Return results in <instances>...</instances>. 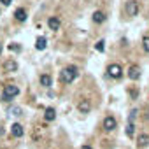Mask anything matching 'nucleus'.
Wrapping results in <instances>:
<instances>
[{
    "label": "nucleus",
    "mask_w": 149,
    "mask_h": 149,
    "mask_svg": "<svg viewBox=\"0 0 149 149\" xmlns=\"http://www.w3.org/2000/svg\"><path fill=\"white\" fill-rule=\"evenodd\" d=\"M77 74H79L77 67H74V65L65 67V68H61V72H60V81H61V83H65V84H70L74 79L77 77Z\"/></svg>",
    "instance_id": "obj_1"
},
{
    "label": "nucleus",
    "mask_w": 149,
    "mask_h": 149,
    "mask_svg": "<svg viewBox=\"0 0 149 149\" xmlns=\"http://www.w3.org/2000/svg\"><path fill=\"white\" fill-rule=\"evenodd\" d=\"M16 95H19V86H16V84H7V86L4 88L2 97H4V100H6V102H9V100H11V98H14Z\"/></svg>",
    "instance_id": "obj_2"
},
{
    "label": "nucleus",
    "mask_w": 149,
    "mask_h": 149,
    "mask_svg": "<svg viewBox=\"0 0 149 149\" xmlns=\"http://www.w3.org/2000/svg\"><path fill=\"white\" fill-rule=\"evenodd\" d=\"M107 74H109L112 79H119V77L123 76V68H121V65L112 63V65H109V67H107Z\"/></svg>",
    "instance_id": "obj_3"
},
{
    "label": "nucleus",
    "mask_w": 149,
    "mask_h": 149,
    "mask_svg": "<svg viewBox=\"0 0 149 149\" xmlns=\"http://www.w3.org/2000/svg\"><path fill=\"white\" fill-rule=\"evenodd\" d=\"M126 14L128 16H137L139 14V4L135 0H128L126 2Z\"/></svg>",
    "instance_id": "obj_4"
},
{
    "label": "nucleus",
    "mask_w": 149,
    "mask_h": 149,
    "mask_svg": "<svg viewBox=\"0 0 149 149\" xmlns=\"http://www.w3.org/2000/svg\"><path fill=\"white\" fill-rule=\"evenodd\" d=\"M128 77H130L132 81H137V79L140 77V67H139V65H130V67H128Z\"/></svg>",
    "instance_id": "obj_5"
},
{
    "label": "nucleus",
    "mask_w": 149,
    "mask_h": 149,
    "mask_svg": "<svg viewBox=\"0 0 149 149\" xmlns=\"http://www.w3.org/2000/svg\"><path fill=\"white\" fill-rule=\"evenodd\" d=\"M116 126H118V121H116L112 116H107V118L104 119V128H105L107 132H112Z\"/></svg>",
    "instance_id": "obj_6"
},
{
    "label": "nucleus",
    "mask_w": 149,
    "mask_h": 149,
    "mask_svg": "<svg viewBox=\"0 0 149 149\" xmlns=\"http://www.w3.org/2000/svg\"><path fill=\"white\" fill-rule=\"evenodd\" d=\"M23 132H25V130H23V126H21L19 123H14V125L11 126V133H13V137H16V139H18V137H23Z\"/></svg>",
    "instance_id": "obj_7"
},
{
    "label": "nucleus",
    "mask_w": 149,
    "mask_h": 149,
    "mask_svg": "<svg viewBox=\"0 0 149 149\" xmlns=\"http://www.w3.org/2000/svg\"><path fill=\"white\" fill-rule=\"evenodd\" d=\"M35 47H37L39 51H44V49L47 47V40H46V37H44V35L37 37V40H35Z\"/></svg>",
    "instance_id": "obj_8"
},
{
    "label": "nucleus",
    "mask_w": 149,
    "mask_h": 149,
    "mask_svg": "<svg viewBox=\"0 0 149 149\" xmlns=\"http://www.w3.org/2000/svg\"><path fill=\"white\" fill-rule=\"evenodd\" d=\"M47 26H49L51 30H58V28L61 26V23H60V19H58L56 16H53V18L47 19Z\"/></svg>",
    "instance_id": "obj_9"
},
{
    "label": "nucleus",
    "mask_w": 149,
    "mask_h": 149,
    "mask_svg": "<svg viewBox=\"0 0 149 149\" xmlns=\"http://www.w3.org/2000/svg\"><path fill=\"white\" fill-rule=\"evenodd\" d=\"M4 68H6V72H16L18 70V63L14 60H7L4 63Z\"/></svg>",
    "instance_id": "obj_10"
},
{
    "label": "nucleus",
    "mask_w": 149,
    "mask_h": 149,
    "mask_svg": "<svg viewBox=\"0 0 149 149\" xmlns=\"http://www.w3.org/2000/svg\"><path fill=\"white\" fill-rule=\"evenodd\" d=\"M14 18L23 23V21H26L28 16H26V11H25V9H16V11H14Z\"/></svg>",
    "instance_id": "obj_11"
},
{
    "label": "nucleus",
    "mask_w": 149,
    "mask_h": 149,
    "mask_svg": "<svg viewBox=\"0 0 149 149\" xmlns=\"http://www.w3.org/2000/svg\"><path fill=\"white\" fill-rule=\"evenodd\" d=\"M40 84L46 86V88H49L53 84V77L49 76V74H42V76H40Z\"/></svg>",
    "instance_id": "obj_12"
},
{
    "label": "nucleus",
    "mask_w": 149,
    "mask_h": 149,
    "mask_svg": "<svg viewBox=\"0 0 149 149\" xmlns=\"http://www.w3.org/2000/svg\"><path fill=\"white\" fill-rule=\"evenodd\" d=\"M77 109H79L81 112H90V109H91L90 100H81V102L77 104Z\"/></svg>",
    "instance_id": "obj_13"
},
{
    "label": "nucleus",
    "mask_w": 149,
    "mask_h": 149,
    "mask_svg": "<svg viewBox=\"0 0 149 149\" xmlns=\"http://www.w3.org/2000/svg\"><path fill=\"white\" fill-rule=\"evenodd\" d=\"M91 18H93V21H95V23H104V21H105V14H104L102 11H95Z\"/></svg>",
    "instance_id": "obj_14"
},
{
    "label": "nucleus",
    "mask_w": 149,
    "mask_h": 149,
    "mask_svg": "<svg viewBox=\"0 0 149 149\" xmlns=\"http://www.w3.org/2000/svg\"><path fill=\"white\" fill-rule=\"evenodd\" d=\"M44 118H46V121H53V119L56 118V111H54L53 107H47L46 112H44Z\"/></svg>",
    "instance_id": "obj_15"
},
{
    "label": "nucleus",
    "mask_w": 149,
    "mask_h": 149,
    "mask_svg": "<svg viewBox=\"0 0 149 149\" xmlns=\"http://www.w3.org/2000/svg\"><path fill=\"white\" fill-rule=\"evenodd\" d=\"M147 142H149V135H146V133L139 135V139H137V144H139V147H144V146H147Z\"/></svg>",
    "instance_id": "obj_16"
},
{
    "label": "nucleus",
    "mask_w": 149,
    "mask_h": 149,
    "mask_svg": "<svg viewBox=\"0 0 149 149\" xmlns=\"http://www.w3.org/2000/svg\"><path fill=\"white\" fill-rule=\"evenodd\" d=\"M133 133H135V125H133L132 121H128V125H126V135L132 137Z\"/></svg>",
    "instance_id": "obj_17"
},
{
    "label": "nucleus",
    "mask_w": 149,
    "mask_h": 149,
    "mask_svg": "<svg viewBox=\"0 0 149 149\" xmlns=\"http://www.w3.org/2000/svg\"><path fill=\"white\" fill-rule=\"evenodd\" d=\"M95 49H97V51H100V53H102V51H104V49H105V42H104V40H98V42H97V44H95Z\"/></svg>",
    "instance_id": "obj_18"
},
{
    "label": "nucleus",
    "mask_w": 149,
    "mask_h": 149,
    "mask_svg": "<svg viewBox=\"0 0 149 149\" xmlns=\"http://www.w3.org/2000/svg\"><path fill=\"white\" fill-rule=\"evenodd\" d=\"M142 47H144L146 53H149V37H144L142 39Z\"/></svg>",
    "instance_id": "obj_19"
},
{
    "label": "nucleus",
    "mask_w": 149,
    "mask_h": 149,
    "mask_svg": "<svg viewBox=\"0 0 149 149\" xmlns=\"http://www.w3.org/2000/svg\"><path fill=\"white\" fill-rule=\"evenodd\" d=\"M9 49L11 51H21V46L19 44H9Z\"/></svg>",
    "instance_id": "obj_20"
},
{
    "label": "nucleus",
    "mask_w": 149,
    "mask_h": 149,
    "mask_svg": "<svg viewBox=\"0 0 149 149\" xmlns=\"http://www.w3.org/2000/svg\"><path fill=\"white\" fill-rule=\"evenodd\" d=\"M11 112H13L14 116H21V112H23V111H21L19 107H13V109H11Z\"/></svg>",
    "instance_id": "obj_21"
},
{
    "label": "nucleus",
    "mask_w": 149,
    "mask_h": 149,
    "mask_svg": "<svg viewBox=\"0 0 149 149\" xmlns=\"http://www.w3.org/2000/svg\"><path fill=\"white\" fill-rule=\"evenodd\" d=\"M135 116H137V109H133V111L130 112V118H128V121H132V123H133V119H135Z\"/></svg>",
    "instance_id": "obj_22"
},
{
    "label": "nucleus",
    "mask_w": 149,
    "mask_h": 149,
    "mask_svg": "<svg viewBox=\"0 0 149 149\" xmlns=\"http://www.w3.org/2000/svg\"><path fill=\"white\" fill-rule=\"evenodd\" d=\"M0 4L7 7V6H11V4H13V0H0Z\"/></svg>",
    "instance_id": "obj_23"
},
{
    "label": "nucleus",
    "mask_w": 149,
    "mask_h": 149,
    "mask_svg": "<svg viewBox=\"0 0 149 149\" xmlns=\"http://www.w3.org/2000/svg\"><path fill=\"white\" fill-rule=\"evenodd\" d=\"M0 137H4V126L0 125Z\"/></svg>",
    "instance_id": "obj_24"
},
{
    "label": "nucleus",
    "mask_w": 149,
    "mask_h": 149,
    "mask_svg": "<svg viewBox=\"0 0 149 149\" xmlns=\"http://www.w3.org/2000/svg\"><path fill=\"white\" fill-rule=\"evenodd\" d=\"M81 149H93V147H91V146H83Z\"/></svg>",
    "instance_id": "obj_25"
},
{
    "label": "nucleus",
    "mask_w": 149,
    "mask_h": 149,
    "mask_svg": "<svg viewBox=\"0 0 149 149\" xmlns=\"http://www.w3.org/2000/svg\"><path fill=\"white\" fill-rule=\"evenodd\" d=\"M2 49H4V46H2V42H0V54H2Z\"/></svg>",
    "instance_id": "obj_26"
}]
</instances>
